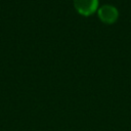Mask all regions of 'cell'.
<instances>
[{
	"label": "cell",
	"mask_w": 131,
	"mask_h": 131,
	"mask_svg": "<svg viewBox=\"0 0 131 131\" xmlns=\"http://www.w3.org/2000/svg\"><path fill=\"white\" fill-rule=\"evenodd\" d=\"M98 17L105 24H113L117 20L119 16V11L117 7L111 4L101 5L97 10Z\"/></svg>",
	"instance_id": "obj_1"
},
{
	"label": "cell",
	"mask_w": 131,
	"mask_h": 131,
	"mask_svg": "<svg viewBox=\"0 0 131 131\" xmlns=\"http://www.w3.org/2000/svg\"><path fill=\"white\" fill-rule=\"evenodd\" d=\"M76 10L83 15L93 13L98 7V0H73Z\"/></svg>",
	"instance_id": "obj_2"
}]
</instances>
